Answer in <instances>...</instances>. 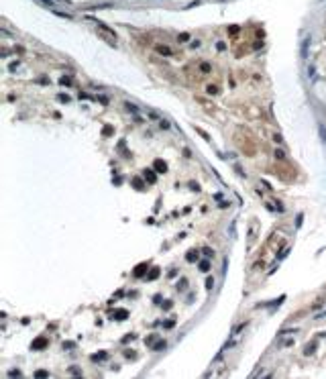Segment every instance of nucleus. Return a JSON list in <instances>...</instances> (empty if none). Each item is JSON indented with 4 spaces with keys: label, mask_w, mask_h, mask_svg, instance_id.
I'll return each mask as SVG.
<instances>
[{
    "label": "nucleus",
    "mask_w": 326,
    "mask_h": 379,
    "mask_svg": "<svg viewBox=\"0 0 326 379\" xmlns=\"http://www.w3.org/2000/svg\"><path fill=\"white\" fill-rule=\"evenodd\" d=\"M45 344H47V340H45V338H39V340L33 342V349H43Z\"/></svg>",
    "instance_id": "nucleus-4"
},
{
    "label": "nucleus",
    "mask_w": 326,
    "mask_h": 379,
    "mask_svg": "<svg viewBox=\"0 0 326 379\" xmlns=\"http://www.w3.org/2000/svg\"><path fill=\"white\" fill-rule=\"evenodd\" d=\"M39 2H43L47 8H53V6H55V2H53V0H39Z\"/></svg>",
    "instance_id": "nucleus-11"
},
{
    "label": "nucleus",
    "mask_w": 326,
    "mask_h": 379,
    "mask_svg": "<svg viewBox=\"0 0 326 379\" xmlns=\"http://www.w3.org/2000/svg\"><path fill=\"white\" fill-rule=\"evenodd\" d=\"M161 349H165V340H161V342H157L155 346H153V351H161Z\"/></svg>",
    "instance_id": "nucleus-12"
},
{
    "label": "nucleus",
    "mask_w": 326,
    "mask_h": 379,
    "mask_svg": "<svg viewBox=\"0 0 326 379\" xmlns=\"http://www.w3.org/2000/svg\"><path fill=\"white\" fill-rule=\"evenodd\" d=\"M194 259H198V255H194V251L188 255V261H194Z\"/></svg>",
    "instance_id": "nucleus-20"
},
{
    "label": "nucleus",
    "mask_w": 326,
    "mask_h": 379,
    "mask_svg": "<svg viewBox=\"0 0 326 379\" xmlns=\"http://www.w3.org/2000/svg\"><path fill=\"white\" fill-rule=\"evenodd\" d=\"M275 159H285V153L281 149H275Z\"/></svg>",
    "instance_id": "nucleus-10"
},
{
    "label": "nucleus",
    "mask_w": 326,
    "mask_h": 379,
    "mask_svg": "<svg viewBox=\"0 0 326 379\" xmlns=\"http://www.w3.org/2000/svg\"><path fill=\"white\" fill-rule=\"evenodd\" d=\"M145 179H149V181H155V175L151 173V169H149V171L145 173Z\"/></svg>",
    "instance_id": "nucleus-14"
},
{
    "label": "nucleus",
    "mask_w": 326,
    "mask_h": 379,
    "mask_svg": "<svg viewBox=\"0 0 326 379\" xmlns=\"http://www.w3.org/2000/svg\"><path fill=\"white\" fill-rule=\"evenodd\" d=\"M320 135H322V139L326 141V128H324V126H320Z\"/></svg>",
    "instance_id": "nucleus-22"
},
{
    "label": "nucleus",
    "mask_w": 326,
    "mask_h": 379,
    "mask_svg": "<svg viewBox=\"0 0 326 379\" xmlns=\"http://www.w3.org/2000/svg\"><path fill=\"white\" fill-rule=\"evenodd\" d=\"M155 169H157V173H165L167 165H165L163 161H159V159H157V161H155Z\"/></svg>",
    "instance_id": "nucleus-2"
},
{
    "label": "nucleus",
    "mask_w": 326,
    "mask_h": 379,
    "mask_svg": "<svg viewBox=\"0 0 326 379\" xmlns=\"http://www.w3.org/2000/svg\"><path fill=\"white\" fill-rule=\"evenodd\" d=\"M157 51H159V53H165V55H171V51H169L167 47H163V45H157Z\"/></svg>",
    "instance_id": "nucleus-9"
},
{
    "label": "nucleus",
    "mask_w": 326,
    "mask_h": 379,
    "mask_svg": "<svg viewBox=\"0 0 326 379\" xmlns=\"http://www.w3.org/2000/svg\"><path fill=\"white\" fill-rule=\"evenodd\" d=\"M124 106H126V110H130L133 114H137V112H139V108H137L135 104H130V102H124Z\"/></svg>",
    "instance_id": "nucleus-5"
},
{
    "label": "nucleus",
    "mask_w": 326,
    "mask_h": 379,
    "mask_svg": "<svg viewBox=\"0 0 326 379\" xmlns=\"http://www.w3.org/2000/svg\"><path fill=\"white\" fill-rule=\"evenodd\" d=\"M57 16H63V18H72V14H67V12H59V10H53Z\"/></svg>",
    "instance_id": "nucleus-13"
},
{
    "label": "nucleus",
    "mask_w": 326,
    "mask_h": 379,
    "mask_svg": "<svg viewBox=\"0 0 326 379\" xmlns=\"http://www.w3.org/2000/svg\"><path fill=\"white\" fill-rule=\"evenodd\" d=\"M92 359H94V361H102V359H106V353H100V355H94Z\"/></svg>",
    "instance_id": "nucleus-15"
},
{
    "label": "nucleus",
    "mask_w": 326,
    "mask_h": 379,
    "mask_svg": "<svg viewBox=\"0 0 326 379\" xmlns=\"http://www.w3.org/2000/svg\"><path fill=\"white\" fill-rule=\"evenodd\" d=\"M59 100H61V102H69V98H67V96H63V94H59Z\"/></svg>",
    "instance_id": "nucleus-24"
},
{
    "label": "nucleus",
    "mask_w": 326,
    "mask_h": 379,
    "mask_svg": "<svg viewBox=\"0 0 326 379\" xmlns=\"http://www.w3.org/2000/svg\"><path fill=\"white\" fill-rule=\"evenodd\" d=\"M196 130H198V132H200V135H202V137H204V139H210V137H208V132H204V130H202V128H196Z\"/></svg>",
    "instance_id": "nucleus-21"
},
{
    "label": "nucleus",
    "mask_w": 326,
    "mask_h": 379,
    "mask_svg": "<svg viewBox=\"0 0 326 379\" xmlns=\"http://www.w3.org/2000/svg\"><path fill=\"white\" fill-rule=\"evenodd\" d=\"M308 76H310V78L314 76V65H310V67H308Z\"/></svg>",
    "instance_id": "nucleus-23"
},
{
    "label": "nucleus",
    "mask_w": 326,
    "mask_h": 379,
    "mask_svg": "<svg viewBox=\"0 0 326 379\" xmlns=\"http://www.w3.org/2000/svg\"><path fill=\"white\" fill-rule=\"evenodd\" d=\"M212 285H214V279H212V277H208V281H206V288H208V290H212Z\"/></svg>",
    "instance_id": "nucleus-17"
},
{
    "label": "nucleus",
    "mask_w": 326,
    "mask_h": 379,
    "mask_svg": "<svg viewBox=\"0 0 326 379\" xmlns=\"http://www.w3.org/2000/svg\"><path fill=\"white\" fill-rule=\"evenodd\" d=\"M308 43H310V39H306V41L302 43V57L304 59H308Z\"/></svg>",
    "instance_id": "nucleus-3"
},
{
    "label": "nucleus",
    "mask_w": 326,
    "mask_h": 379,
    "mask_svg": "<svg viewBox=\"0 0 326 379\" xmlns=\"http://www.w3.org/2000/svg\"><path fill=\"white\" fill-rule=\"evenodd\" d=\"M204 255H206V257H212V255H214V251H212V249H208V247H206V249H204Z\"/></svg>",
    "instance_id": "nucleus-18"
},
{
    "label": "nucleus",
    "mask_w": 326,
    "mask_h": 379,
    "mask_svg": "<svg viewBox=\"0 0 326 379\" xmlns=\"http://www.w3.org/2000/svg\"><path fill=\"white\" fill-rule=\"evenodd\" d=\"M206 92H208V94H218V92H220V90H218V86H206Z\"/></svg>",
    "instance_id": "nucleus-7"
},
{
    "label": "nucleus",
    "mask_w": 326,
    "mask_h": 379,
    "mask_svg": "<svg viewBox=\"0 0 326 379\" xmlns=\"http://www.w3.org/2000/svg\"><path fill=\"white\" fill-rule=\"evenodd\" d=\"M200 267H202V271H208V269H210V265H208V261H204L202 265H200Z\"/></svg>",
    "instance_id": "nucleus-19"
},
{
    "label": "nucleus",
    "mask_w": 326,
    "mask_h": 379,
    "mask_svg": "<svg viewBox=\"0 0 326 379\" xmlns=\"http://www.w3.org/2000/svg\"><path fill=\"white\" fill-rule=\"evenodd\" d=\"M147 116H149V118H153V120H161V116H159L155 110H147Z\"/></svg>",
    "instance_id": "nucleus-6"
},
{
    "label": "nucleus",
    "mask_w": 326,
    "mask_h": 379,
    "mask_svg": "<svg viewBox=\"0 0 326 379\" xmlns=\"http://www.w3.org/2000/svg\"><path fill=\"white\" fill-rule=\"evenodd\" d=\"M200 69H202L204 74H208V72H210V65H208V63H202V65H200Z\"/></svg>",
    "instance_id": "nucleus-16"
},
{
    "label": "nucleus",
    "mask_w": 326,
    "mask_h": 379,
    "mask_svg": "<svg viewBox=\"0 0 326 379\" xmlns=\"http://www.w3.org/2000/svg\"><path fill=\"white\" fill-rule=\"evenodd\" d=\"M145 267H147V263H141L139 267H137V271H135V275L139 277V275H143V271H145Z\"/></svg>",
    "instance_id": "nucleus-8"
},
{
    "label": "nucleus",
    "mask_w": 326,
    "mask_h": 379,
    "mask_svg": "<svg viewBox=\"0 0 326 379\" xmlns=\"http://www.w3.org/2000/svg\"><path fill=\"white\" fill-rule=\"evenodd\" d=\"M98 31H100V35H102V37H104L108 43H114V41H116V35H114L112 31H108V29H106L102 23H98Z\"/></svg>",
    "instance_id": "nucleus-1"
}]
</instances>
